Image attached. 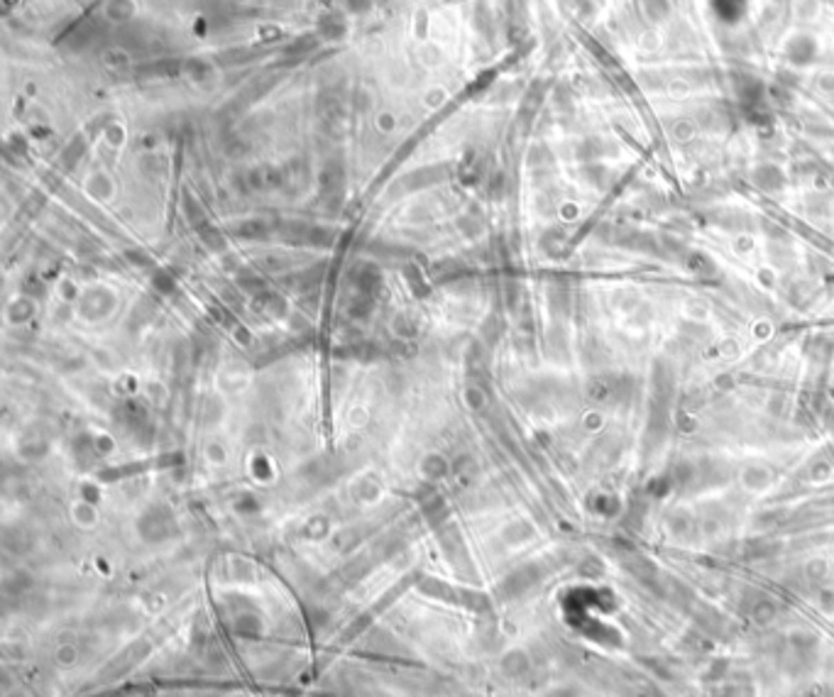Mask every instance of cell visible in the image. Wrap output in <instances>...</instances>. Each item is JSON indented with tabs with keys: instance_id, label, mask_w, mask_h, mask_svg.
Listing matches in <instances>:
<instances>
[{
	"instance_id": "obj_1",
	"label": "cell",
	"mask_w": 834,
	"mask_h": 697,
	"mask_svg": "<svg viewBox=\"0 0 834 697\" xmlns=\"http://www.w3.org/2000/svg\"><path fill=\"white\" fill-rule=\"evenodd\" d=\"M715 8L724 17H734L739 12V8H742V3L739 0H715Z\"/></svg>"
}]
</instances>
